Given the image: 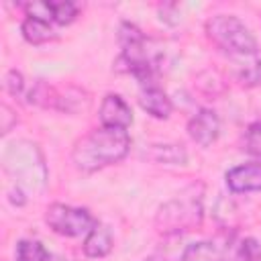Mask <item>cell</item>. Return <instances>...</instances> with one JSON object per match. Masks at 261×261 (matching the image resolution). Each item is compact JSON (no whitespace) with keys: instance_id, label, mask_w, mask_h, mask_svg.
<instances>
[{"instance_id":"cell-1","label":"cell","mask_w":261,"mask_h":261,"mask_svg":"<svg viewBox=\"0 0 261 261\" xmlns=\"http://www.w3.org/2000/svg\"><path fill=\"white\" fill-rule=\"evenodd\" d=\"M130 149V137L124 128L100 126L84 135L71 151L73 165L80 171L92 173L102 167L114 165L126 157Z\"/></svg>"},{"instance_id":"cell-2","label":"cell","mask_w":261,"mask_h":261,"mask_svg":"<svg viewBox=\"0 0 261 261\" xmlns=\"http://www.w3.org/2000/svg\"><path fill=\"white\" fill-rule=\"evenodd\" d=\"M204 186L192 184L181 194L159 206L155 214V226L163 237H177L186 230L200 226L204 216Z\"/></svg>"},{"instance_id":"cell-3","label":"cell","mask_w":261,"mask_h":261,"mask_svg":"<svg viewBox=\"0 0 261 261\" xmlns=\"http://www.w3.org/2000/svg\"><path fill=\"white\" fill-rule=\"evenodd\" d=\"M2 165L6 173H10L16 179V186L20 190L24 188H43L47 179V167L43 161V155L35 143L18 141L6 147L2 155Z\"/></svg>"},{"instance_id":"cell-4","label":"cell","mask_w":261,"mask_h":261,"mask_svg":"<svg viewBox=\"0 0 261 261\" xmlns=\"http://www.w3.org/2000/svg\"><path fill=\"white\" fill-rule=\"evenodd\" d=\"M208 39L228 55H255L257 39L251 29L234 14H214L206 22Z\"/></svg>"},{"instance_id":"cell-5","label":"cell","mask_w":261,"mask_h":261,"mask_svg":"<svg viewBox=\"0 0 261 261\" xmlns=\"http://www.w3.org/2000/svg\"><path fill=\"white\" fill-rule=\"evenodd\" d=\"M45 222L53 232L61 237H82V234H88L98 224V220L86 208H75L59 202L47 208Z\"/></svg>"},{"instance_id":"cell-6","label":"cell","mask_w":261,"mask_h":261,"mask_svg":"<svg viewBox=\"0 0 261 261\" xmlns=\"http://www.w3.org/2000/svg\"><path fill=\"white\" fill-rule=\"evenodd\" d=\"M188 135L200 147H210L220 135L218 114L210 108H200L188 122Z\"/></svg>"},{"instance_id":"cell-7","label":"cell","mask_w":261,"mask_h":261,"mask_svg":"<svg viewBox=\"0 0 261 261\" xmlns=\"http://www.w3.org/2000/svg\"><path fill=\"white\" fill-rule=\"evenodd\" d=\"M239 257L228 241H198L184 249L181 261H234Z\"/></svg>"},{"instance_id":"cell-8","label":"cell","mask_w":261,"mask_h":261,"mask_svg":"<svg viewBox=\"0 0 261 261\" xmlns=\"http://www.w3.org/2000/svg\"><path fill=\"white\" fill-rule=\"evenodd\" d=\"M224 179H226L228 190L234 194L261 192V161L237 165V167L226 171Z\"/></svg>"},{"instance_id":"cell-9","label":"cell","mask_w":261,"mask_h":261,"mask_svg":"<svg viewBox=\"0 0 261 261\" xmlns=\"http://www.w3.org/2000/svg\"><path fill=\"white\" fill-rule=\"evenodd\" d=\"M98 116H100L102 126H110V128H124L126 130L133 124V110L124 102V98L118 94H106L104 96Z\"/></svg>"},{"instance_id":"cell-10","label":"cell","mask_w":261,"mask_h":261,"mask_svg":"<svg viewBox=\"0 0 261 261\" xmlns=\"http://www.w3.org/2000/svg\"><path fill=\"white\" fill-rule=\"evenodd\" d=\"M139 104L141 108L151 114L153 118H169L171 110H173V104L169 100V96L159 88V86H147L141 90L139 94Z\"/></svg>"},{"instance_id":"cell-11","label":"cell","mask_w":261,"mask_h":261,"mask_svg":"<svg viewBox=\"0 0 261 261\" xmlns=\"http://www.w3.org/2000/svg\"><path fill=\"white\" fill-rule=\"evenodd\" d=\"M114 247V234L106 224H96L84 239V253L90 259H102L106 257Z\"/></svg>"},{"instance_id":"cell-12","label":"cell","mask_w":261,"mask_h":261,"mask_svg":"<svg viewBox=\"0 0 261 261\" xmlns=\"http://www.w3.org/2000/svg\"><path fill=\"white\" fill-rule=\"evenodd\" d=\"M20 33L31 45H43V43H49L57 37L55 31L51 29V24L43 18H37V16H27L20 24Z\"/></svg>"},{"instance_id":"cell-13","label":"cell","mask_w":261,"mask_h":261,"mask_svg":"<svg viewBox=\"0 0 261 261\" xmlns=\"http://www.w3.org/2000/svg\"><path fill=\"white\" fill-rule=\"evenodd\" d=\"M59 100H61V90H57L55 86H51L45 80H39L35 84V88L29 92V102L41 108H51V110H59Z\"/></svg>"},{"instance_id":"cell-14","label":"cell","mask_w":261,"mask_h":261,"mask_svg":"<svg viewBox=\"0 0 261 261\" xmlns=\"http://www.w3.org/2000/svg\"><path fill=\"white\" fill-rule=\"evenodd\" d=\"M14 259L16 261H49L51 255H49V251L45 249V245L41 241L22 239V241L16 243Z\"/></svg>"},{"instance_id":"cell-15","label":"cell","mask_w":261,"mask_h":261,"mask_svg":"<svg viewBox=\"0 0 261 261\" xmlns=\"http://www.w3.org/2000/svg\"><path fill=\"white\" fill-rule=\"evenodd\" d=\"M149 157L159 163H167V165H184L188 159L181 145H153Z\"/></svg>"},{"instance_id":"cell-16","label":"cell","mask_w":261,"mask_h":261,"mask_svg":"<svg viewBox=\"0 0 261 261\" xmlns=\"http://www.w3.org/2000/svg\"><path fill=\"white\" fill-rule=\"evenodd\" d=\"M49 18L57 24H69L77 16V6L69 0H57V2H47Z\"/></svg>"},{"instance_id":"cell-17","label":"cell","mask_w":261,"mask_h":261,"mask_svg":"<svg viewBox=\"0 0 261 261\" xmlns=\"http://www.w3.org/2000/svg\"><path fill=\"white\" fill-rule=\"evenodd\" d=\"M243 151L253 155V157H259L261 159V120L259 122H253L245 135H243Z\"/></svg>"},{"instance_id":"cell-18","label":"cell","mask_w":261,"mask_h":261,"mask_svg":"<svg viewBox=\"0 0 261 261\" xmlns=\"http://www.w3.org/2000/svg\"><path fill=\"white\" fill-rule=\"evenodd\" d=\"M237 77L243 86H261V61L255 59L241 65L237 71Z\"/></svg>"},{"instance_id":"cell-19","label":"cell","mask_w":261,"mask_h":261,"mask_svg":"<svg viewBox=\"0 0 261 261\" xmlns=\"http://www.w3.org/2000/svg\"><path fill=\"white\" fill-rule=\"evenodd\" d=\"M237 255L243 261H261V243L253 237H247L237 245Z\"/></svg>"},{"instance_id":"cell-20","label":"cell","mask_w":261,"mask_h":261,"mask_svg":"<svg viewBox=\"0 0 261 261\" xmlns=\"http://www.w3.org/2000/svg\"><path fill=\"white\" fill-rule=\"evenodd\" d=\"M4 88L8 90V94L12 96H20L22 94V88H24V80H22V73L16 71V69H10L4 77Z\"/></svg>"},{"instance_id":"cell-21","label":"cell","mask_w":261,"mask_h":261,"mask_svg":"<svg viewBox=\"0 0 261 261\" xmlns=\"http://www.w3.org/2000/svg\"><path fill=\"white\" fill-rule=\"evenodd\" d=\"M0 118H2V124H0V128H2V135H6V133H10V126L16 122V114L10 110V106H6V104H2L0 106Z\"/></svg>"},{"instance_id":"cell-22","label":"cell","mask_w":261,"mask_h":261,"mask_svg":"<svg viewBox=\"0 0 261 261\" xmlns=\"http://www.w3.org/2000/svg\"><path fill=\"white\" fill-rule=\"evenodd\" d=\"M145 261H181V255L173 257L169 251H157V253H153L151 257H147Z\"/></svg>"}]
</instances>
